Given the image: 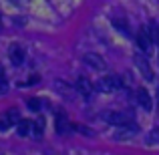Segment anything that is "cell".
<instances>
[{"mask_svg": "<svg viewBox=\"0 0 159 155\" xmlns=\"http://www.w3.org/2000/svg\"><path fill=\"white\" fill-rule=\"evenodd\" d=\"M135 65H137V69H139V73L143 75V79H147V81H153V69L149 66L147 58H145L141 52L135 54Z\"/></svg>", "mask_w": 159, "mask_h": 155, "instance_id": "obj_4", "label": "cell"}, {"mask_svg": "<svg viewBox=\"0 0 159 155\" xmlns=\"http://www.w3.org/2000/svg\"><path fill=\"white\" fill-rule=\"evenodd\" d=\"M6 89H8L6 81H2V79H0V95H2V93H6Z\"/></svg>", "mask_w": 159, "mask_h": 155, "instance_id": "obj_17", "label": "cell"}, {"mask_svg": "<svg viewBox=\"0 0 159 155\" xmlns=\"http://www.w3.org/2000/svg\"><path fill=\"white\" fill-rule=\"evenodd\" d=\"M43 131H44V121L43 119L32 121V135H34V137H40V135H43Z\"/></svg>", "mask_w": 159, "mask_h": 155, "instance_id": "obj_13", "label": "cell"}, {"mask_svg": "<svg viewBox=\"0 0 159 155\" xmlns=\"http://www.w3.org/2000/svg\"><path fill=\"white\" fill-rule=\"evenodd\" d=\"M135 40H137V47L141 48V52H151V47H153V40H151V36H149L147 28H141V30L137 32Z\"/></svg>", "mask_w": 159, "mask_h": 155, "instance_id": "obj_5", "label": "cell"}, {"mask_svg": "<svg viewBox=\"0 0 159 155\" xmlns=\"http://www.w3.org/2000/svg\"><path fill=\"white\" fill-rule=\"evenodd\" d=\"M113 26L125 36H131V28H129V22L127 20H121V18H113Z\"/></svg>", "mask_w": 159, "mask_h": 155, "instance_id": "obj_9", "label": "cell"}, {"mask_svg": "<svg viewBox=\"0 0 159 155\" xmlns=\"http://www.w3.org/2000/svg\"><path fill=\"white\" fill-rule=\"evenodd\" d=\"M0 26H2V18H0Z\"/></svg>", "mask_w": 159, "mask_h": 155, "instance_id": "obj_19", "label": "cell"}, {"mask_svg": "<svg viewBox=\"0 0 159 155\" xmlns=\"http://www.w3.org/2000/svg\"><path fill=\"white\" fill-rule=\"evenodd\" d=\"M147 32H149V36H151V40L159 47V26H157L155 22H151V24H149V28H147Z\"/></svg>", "mask_w": 159, "mask_h": 155, "instance_id": "obj_14", "label": "cell"}, {"mask_svg": "<svg viewBox=\"0 0 159 155\" xmlns=\"http://www.w3.org/2000/svg\"><path fill=\"white\" fill-rule=\"evenodd\" d=\"M75 89H77L83 97H91V93H93L95 87H93V83H91L87 77H79L77 83H75Z\"/></svg>", "mask_w": 159, "mask_h": 155, "instance_id": "obj_6", "label": "cell"}, {"mask_svg": "<svg viewBox=\"0 0 159 155\" xmlns=\"http://www.w3.org/2000/svg\"><path fill=\"white\" fill-rule=\"evenodd\" d=\"M83 62H85L89 69H93V71H105L107 69V62L103 61L99 54H95V52H87L85 57H83Z\"/></svg>", "mask_w": 159, "mask_h": 155, "instance_id": "obj_3", "label": "cell"}, {"mask_svg": "<svg viewBox=\"0 0 159 155\" xmlns=\"http://www.w3.org/2000/svg\"><path fill=\"white\" fill-rule=\"evenodd\" d=\"M137 103H139V107H143V111H151L153 109V101H151V97H149L147 89L137 91Z\"/></svg>", "mask_w": 159, "mask_h": 155, "instance_id": "obj_7", "label": "cell"}, {"mask_svg": "<svg viewBox=\"0 0 159 155\" xmlns=\"http://www.w3.org/2000/svg\"><path fill=\"white\" fill-rule=\"evenodd\" d=\"M26 105H28V109H30V111H40V105H43V101H40V99H36V97H30V99H26Z\"/></svg>", "mask_w": 159, "mask_h": 155, "instance_id": "obj_16", "label": "cell"}, {"mask_svg": "<svg viewBox=\"0 0 159 155\" xmlns=\"http://www.w3.org/2000/svg\"><path fill=\"white\" fill-rule=\"evenodd\" d=\"M8 57H10L12 65H22V62H24V51L18 47V44H12V47H10Z\"/></svg>", "mask_w": 159, "mask_h": 155, "instance_id": "obj_8", "label": "cell"}, {"mask_svg": "<svg viewBox=\"0 0 159 155\" xmlns=\"http://www.w3.org/2000/svg\"><path fill=\"white\" fill-rule=\"evenodd\" d=\"M16 131H18V135H28V133L32 131V121H26V119H20L18 123H16Z\"/></svg>", "mask_w": 159, "mask_h": 155, "instance_id": "obj_10", "label": "cell"}, {"mask_svg": "<svg viewBox=\"0 0 159 155\" xmlns=\"http://www.w3.org/2000/svg\"><path fill=\"white\" fill-rule=\"evenodd\" d=\"M145 141H147V145H159V127L153 129V131L147 135V139H145Z\"/></svg>", "mask_w": 159, "mask_h": 155, "instance_id": "obj_15", "label": "cell"}, {"mask_svg": "<svg viewBox=\"0 0 159 155\" xmlns=\"http://www.w3.org/2000/svg\"><path fill=\"white\" fill-rule=\"evenodd\" d=\"M20 121V111L18 109H8V111H4L2 115H0V129H8L12 127V125H16Z\"/></svg>", "mask_w": 159, "mask_h": 155, "instance_id": "obj_2", "label": "cell"}, {"mask_svg": "<svg viewBox=\"0 0 159 155\" xmlns=\"http://www.w3.org/2000/svg\"><path fill=\"white\" fill-rule=\"evenodd\" d=\"M4 77V69H2V66H0V79H2Z\"/></svg>", "mask_w": 159, "mask_h": 155, "instance_id": "obj_18", "label": "cell"}, {"mask_svg": "<svg viewBox=\"0 0 159 155\" xmlns=\"http://www.w3.org/2000/svg\"><path fill=\"white\" fill-rule=\"evenodd\" d=\"M123 87H125V81L119 75H107L97 83V89L101 93H115V91H121Z\"/></svg>", "mask_w": 159, "mask_h": 155, "instance_id": "obj_1", "label": "cell"}, {"mask_svg": "<svg viewBox=\"0 0 159 155\" xmlns=\"http://www.w3.org/2000/svg\"><path fill=\"white\" fill-rule=\"evenodd\" d=\"M57 131L58 133L69 131V121H66V117L62 115V113H58V115H57Z\"/></svg>", "mask_w": 159, "mask_h": 155, "instance_id": "obj_12", "label": "cell"}, {"mask_svg": "<svg viewBox=\"0 0 159 155\" xmlns=\"http://www.w3.org/2000/svg\"><path fill=\"white\" fill-rule=\"evenodd\" d=\"M131 135H135V127L129 123V125H123V129L117 131L115 137H117V139H127V137H131Z\"/></svg>", "mask_w": 159, "mask_h": 155, "instance_id": "obj_11", "label": "cell"}]
</instances>
